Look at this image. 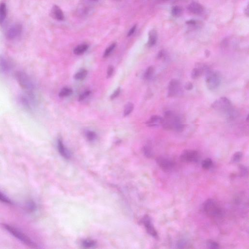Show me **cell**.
<instances>
[{"mask_svg": "<svg viewBox=\"0 0 249 249\" xmlns=\"http://www.w3.org/2000/svg\"><path fill=\"white\" fill-rule=\"evenodd\" d=\"M188 10L192 13L196 15H200L204 11L203 7L197 2H192L188 7Z\"/></svg>", "mask_w": 249, "mask_h": 249, "instance_id": "15", "label": "cell"}, {"mask_svg": "<svg viewBox=\"0 0 249 249\" xmlns=\"http://www.w3.org/2000/svg\"><path fill=\"white\" fill-rule=\"evenodd\" d=\"M156 162L159 167L164 171H170L175 166V164L172 161L162 157H158Z\"/></svg>", "mask_w": 249, "mask_h": 249, "instance_id": "9", "label": "cell"}, {"mask_svg": "<svg viewBox=\"0 0 249 249\" xmlns=\"http://www.w3.org/2000/svg\"><path fill=\"white\" fill-rule=\"evenodd\" d=\"M25 207L29 212H33L36 211L37 208L36 203L33 200H29L26 203Z\"/></svg>", "mask_w": 249, "mask_h": 249, "instance_id": "23", "label": "cell"}, {"mask_svg": "<svg viewBox=\"0 0 249 249\" xmlns=\"http://www.w3.org/2000/svg\"><path fill=\"white\" fill-rule=\"evenodd\" d=\"M12 63L4 56H0V72L7 74L11 70Z\"/></svg>", "mask_w": 249, "mask_h": 249, "instance_id": "12", "label": "cell"}, {"mask_svg": "<svg viewBox=\"0 0 249 249\" xmlns=\"http://www.w3.org/2000/svg\"><path fill=\"white\" fill-rule=\"evenodd\" d=\"M88 49V45L86 44H83L76 47L74 50V54L80 55L86 52Z\"/></svg>", "mask_w": 249, "mask_h": 249, "instance_id": "20", "label": "cell"}, {"mask_svg": "<svg viewBox=\"0 0 249 249\" xmlns=\"http://www.w3.org/2000/svg\"><path fill=\"white\" fill-rule=\"evenodd\" d=\"M93 1H96V0H93Z\"/></svg>", "mask_w": 249, "mask_h": 249, "instance_id": "46", "label": "cell"}, {"mask_svg": "<svg viewBox=\"0 0 249 249\" xmlns=\"http://www.w3.org/2000/svg\"><path fill=\"white\" fill-rule=\"evenodd\" d=\"M86 137L88 140L90 141H94L97 138V134L94 131H88L86 133Z\"/></svg>", "mask_w": 249, "mask_h": 249, "instance_id": "31", "label": "cell"}, {"mask_svg": "<svg viewBox=\"0 0 249 249\" xmlns=\"http://www.w3.org/2000/svg\"><path fill=\"white\" fill-rule=\"evenodd\" d=\"M242 157V153L240 152H237L234 154L233 156L232 157V161L234 163L239 162L241 160Z\"/></svg>", "mask_w": 249, "mask_h": 249, "instance_id": "32", "label": "cell"}, {"mask_svg": "<svg viewBox=\"0 0 249 249\" xmlns=\"http://www.w3.org/2000/svg\"><path fill=\"white\" fill-rule=\"evenodd\" d=\"M143 151L144 155H146V156L149 158L152 156V150H151V147L149 145H147L144 147Z\"/></svg>", "mask_w": 249, "mask_h": 249, "instance_id": "33", "label": "cell"}, {"mask_svg": "<svg viewBox=\"0 0 249 249\" xmlns=\"http://www.w3.org/2000/svg\"><path fill=\"white\" fill-rule=\"evenodd\" d=\"M186 23V24H189V25H195L196 24V21L195 20H190L187 21Z\"/></svg>", "mask_w": 249, "mask_h": 249, "instance_id": "42", "label": "cell"}, {"mask_svg": "<svg viewBox=\"0 0 249 249\" xmlns=\"http://www.w3.org/2000/svg\"><path fill=\"white\" fill-rule=\"evenodd\" d=\"M184 88L186 90L190 91L193 88V85L191 82H187L184 86Z\"/></svg>", "mask_w": 249, "mask_h": 249, "instance_id": "38", "label": "cell"}, {"mask_svg": "<svg viewBox=\"0 0 249 249\" xmlns=\"http://www.w3.org/2000/svg\"><path fill=\"white\" fill-rule=\"evenodd\" d=\"M113 72H114V67L113 66H111V65L109 66L108 68L107 77V78H109V77H111L112 75H113Z\"/></svg>", "mask_w": 249, "mask_h": 249, "instance_id": "36", "label": "cell"}, {"mask_svg": "<svg viewBox=\"0 0 249 249\" xmlns=\"http://www.w3.org/2000/svg\"><path fill=\"white\" fill-rule=\"evenodd\" d=\"M210 53L209 51L207 50H206V51H205V56H206V57H208L210 56Z\"/></svg>", "mask_w": 249, "mask_h": 249, "instance_id": "43", "label": "cell"}, {"mask_svg": "<svg viewBox=\"0 0 249 249\" xmlns=\"http://www.w3.org/2000/svg\"><path fill=\"white\" fill-rule=\"evenodd\" d=\"M168 88L167 97H177L182 93L181 84L179 80L177 79L171 80L169 83Z\"/></svg>", "mask_w": 249, "mask_h": 249, "instance_id": "7", "label": "cell"}, {"mask_svg": "<svg viewBox=\"0 0 249 249\" xmlns=\"http://www.w3.org/2000/svg\"><path fill=\"white\" fill-rule=\"evenodd\" d=\"M142 222L143 223L147 233L154 238H157L158 237V234L153 226L151 223V220L149 216H146L144 217L142 220Z\"/></svg>", "mask_w": 249, "mask_h": 249, "instance_id": "10", "label": "cell"}, {"mask_svg": "<svg viewBox=\"0 0 249 249\" xmlns=\"http://www.w3.org/2000/svg\"><path fill=\"white\" fill-rule=\"evenodd\" d=\"M232 106V103L229 99L225 97H222L216 100L211 106L216 110L229 111Z\"/></svg>", "mask_w": 249, "mask_h": 249, "instance_id": "6", "label": "cell"}, {"mask_svg": "<svg viewBox=\"0 0 249 249\" xmlns=\"http://www.w3.org/2000/svg\"><path fill=\"white\" fill-rule=\"evenodd\" d=\"M240 171H241V174L242 175H243V176H245V175L247 174L248 170L247 169L246 167H245L244 166H240Z\"/></svg>", "mask_w": 249, "mask_h": 249, "instance_id": "39", "label": "cell"}, {"mask_svg": "<svg viewBox=\"0 0 249 249\" xmlns=\"http://www.w3.org/2000/svg\"><path fill=\"white\" fill-rule=\"evenodd\" d=\"M22 31V27L20 24H16L11 27L7 31V38L9 40H13L19 36Z\"/></svg>", "mask_w": 249, "mask_h": 249, "instance_id": "11", "label": "cell"}, {"mask_svg": "<svg viewBox=\"0 0 249 249\" xmlns=\"http://www.w3.org/2000/svg\"><path fill=\"white\" fill-rule=\"evenodd\" d=\"M0 201H1V203H4L11 205V206L13 204V201L1 191H0Z\"/></svg>", "mask_w": 249, "mask_h": 249, "instance_id": "27", "label": "cell"}, {"mask_svg": "<svg viewBox=\"0 0 249 249\" xmlns=\"http://www.w3.org/2000/svg\"><path fill=\"white\" fill-rule=\"evenodd\" d=\"M183 10L180 7L174 6L171 10V13L174 17H179L182 15Z\"/></svg>", "mask_w": 249, "mask_h": 249, "instance_id": "28", "label": "cell"}, {"mask_svg": "<svg viewBox=\"0 0 249 249\" xmlns=\"http://www.w3.org/2000/svg\"><path fill=\"white\" fill-rule=\"evenodd\" d=\"M82 245L85 248H93L96 246V242L94 240L85 239L82 241Z\"/></svg>", "mask_w": 249, "mask_h": 249, "instance_id": "26", "label": "cell"}, {"mask_svg": "<svg viewBox=\"0 0 249 249\" xmlns=\"http://www.w3.org/2000/svg\"><path fill=\"white\" fill-rule=\"evenodd\" d=\"M57 149L60 154L63 158L66 159H69L71 158V155L70 152L64 145L61 139H58L57 141Z\"/></svg>", "mask_w": 249, "mask_h": 249, "instance_id": "13", "label": "cell"}, {"mask_svg": "<svg viewBox=\"0 0 249 249\" xmlns=\"http://www.w3.org/2000/svg\"><path fill=\"white\" fill-rule=\"evenodd\" d=\"M248 120H249V115H248V116H247V118H246V121H247V122H248Z\"/></svg>", "mask_w": 249, "mask_h": 249, "instance_id": "44", "label": "cell"}, {"mask_svg": "<svg viewBox=\"0 0 249 249\" xmlns=\"http://www.w3.org/2000/svg\"><path fill=\"white\" fill-rule=\"evenodd\" d=\"M163 118L162 126L165 130L181 133L185 128L182 118L173 111H166Z\"/></svg>", "mask_w": 249, "mask_h": 249, "instance_id": "1", "label": "cell"}, {"mask_svg": "<svg viewBox=\"0 0 249 249\" xmlns=\"http://www.w3.org/2000/svg\"><path fill=\"white\" fill-rule=\"evenodd\" d=\"M155 72V68L153 66H150L147 68L144 74V78L146 80H150Z\"/></svg>", "mask_w": 249, "mask_h": 249, "instance_id": "21", "label": "cell"}, {"mask_svg": "<svg viewBox=\"0 0 249 249\" xmlns=\"http://www.w3.org/2000/svg\"><path fill=\"white\" fill-rule=\"evenodd\" d=\"M87 71L85 69H81L74 75V78L76 80H83L87 75Z\"/></svg>", "mask_w": 249, "mask_h": 249, "instance_id": "22", "label": "cell"}, {"mask_svg": "<svg viewBox=\"0 0 249 249\" xmlns=\"http://www.w3.org/2000/svg\"><path fill=\"white\" fill-rule=\"evenodd\" d=\"M163 1H166V0H163Z\"/></svg>", "mask_w": 249, "mask_h": 249, "instance_id": "45", "label": "cell"}, {"mask_svg": "<svg viewBox=\"0 0 249 249\" xmlns=\"http://www.w3.org/2000/svg\"><path fill=\"white\" fill-rule=\"evenodd\" d=\"M115 46H116V43H113L112 44H111L110 46L108 47L106 49V50H105V52H104L103 57H108L110 56V55L111 54L112 51L113 50V49L115 48Z\"/></svg>", "mask_w": 249, "mask_h": 249, "instance_id": "30", "label": "cell"}, {"mask_svg": "<svg viewBox=\"0 0 249 249\" xmlns=\"http://www.w3.org/2000/svg\"><path fill=\"white\" fill-rule=\"evenodd\" d=\"M205 76L206 85L209 90H215L220 86L221 75L220 72L209 69L205 73Z\"/></svg>", "mask_w": 249, "mask_h": 249, "instance_id": "4", "label": "cell"}, {"mask_svg": "<svg viewBox=\"0 0 249 249\" xmlns=\"http://www.w3.org/2000/svg\"><path fill=\"white\" fill-rule=\"evenodd\" d=\"M180 160L185 163H196L199 159V153L194 150H186L180 155Z\"/></svg>", "mask_w": 249, "mask_h": 249, "instance_id": "8", "label": "cell"}, {"mask_svg": "<svg viewBox=\"0 0 249 249\" xmlns=\"http://www.w3.org/2000/svg\"><path fill=\"white\" fill-rule=\"evenodd\" d=\"M209 248L211 249H217L219 248V244L214 241H210L208 243Z\"/></svg>", "mask_w": 249, "mask_h": 249, "instance_id": "37", "label": "cell"}, {"mask_svg": "<svg viewBox=\"0 0 249 249\" xmlns=\"http://www.w3.org/2000/svg\"><path fill=\"white\" fill-rule=\"evenodd\" d=\"M7 15V7L4 3H0V24L3 23Z\"/></svg>", "mask_w": 249, "mask_h": 249, "instance_id": "19", "label": "cell"}, {"mask_svg": "<svg viewBox=\"0 0 249 249\" xmlns=\"http://www.w3.org/2000/svg\"><path fill=\"white\" fill-rule=\"evenodd\" d=\"M73 93L72 89L70 88L64 87L61 89L59 93V96L61 97H68L72 94Z\"/></svg>", "mask_w": 249, "mask_h": 249, "instance_id": "24", "label": "cell"}, {"mask_svg": "<svg viewBox=\"0 0 249 249\" xmlns=\"http://www.w3.org/2000/svg\"><path fill=\"white\" fill-rule=\"evenodd\" d=\"M204 210L206 214L212 217H220L223 215L222 208L212 199H209L204 203Z\"/></svg>", "mask_w": 249, "mask_h": 249, "instance_id": "5", "label": "cell"}, {"mask_svg": "<svg viewBox=\"0 0 249 249\" xmlns=\"http://www.w3.org/2000/svg\"><path fill=\"white\" fill-rule=\"evenodd\" d=\"M91 91H85L84 92L81 94L79 97V98H78L79 101H83L86 99L88 97H89V95L91 94Z\"/></svg>", "mask_w": 249, "mask_h": 249, "instance_id": "34", "label": "cell"}, {"mask_svg": "<svg viewBox=\"0 0 249 249\" xmlns=\"http://www.w3.org/2000/svg\"><path fill=\"white\" fill-rule=\"evenodd\" d=\"M15 77L20 87L26 94H35V86L33 80L24 72L19 71L15 74Z\"/></svg>", "mask_w": 249, "mask_h": 249, "instance_id": "3", "label": "cell"}, {"mask_svg": "<svg viewBox=\"0 0 249 249\" xmlns=\"http://www.w3.org/2000/svg\"><path fill=\"white\" fill-rule=\"evenodd\" d=\"M157 41V34L156 31L152 30L149 32V41L147 45L149 47H152L156 43Z\"/></svg>", "mask_w": 249, "mask_h": 249, "instance_id": "17", "label": "cell"}, {"mask_svg": "<svg viewBox=\"0 0 249 249\" xmlns=\"http://www.w3.org/2000/svg\"><path fill=\"white\" fill-rule=\"evenodd\" d=\"M134 109V105L133 103L129 102L127 104H126L124 110V115L125 116H127V115L130 114Z\"/></svg>", "mask_w": 249, "mask_h": 249, "instance_id": "25", "label": "cell"}, {"mask_svg": "<svg viewBox=\"0 0 249 249\" xmlns=\"http://www.w3.org/2000/svg\"><path fill=\"white\" fill-rule=\"evenodd\" d=\"M121 89L120 88H118L113 93V94H111L110 97L111 99H114V98H116L119 95L120 93Z\"/></svg>", "mask_w": 249, "mask_h": 249, "instance_id": "35", "label": "cell"}, {"mask_svg": "<svg viewBox=\"0 0 249 249\" xmlns=\"http://www.w3.org/2000/svg\"><path fill=\"white\" fill-rule=\"evenodd\" d=\"M1 225V226L3 227L7 232H8L10 234L13 236L14 237L19 240V241L25 245L30 248H38L36 243H35L29 236L25 235L23 232H21V231L9 224L2 223Z\"/></svg>", "mask_w": 249, "mask_h": 249, "instance_id": "2", "label": "cell"}, {"mask_svg": "<svg viewBox=\"0 0 249 249\" xmlns=\"http://www.w3.org/2000/svg\"><path fill=\"white\" fill-rule=\"evenodd\" d=\"M51 13L53 17L56 20L62 21L64 19V15L62 11L57 5H54L51 11Z\"/></svg>", "mask_w": 249, "mask_h": 249, "instance_id": "16", "label": "cell"}, {"mask_svg": "<svg viewBox=\"0 0 249 249\" xmlns=\"http://www.w3.org/2000/svg\"><path fill=\"white\" fill-rule=\"evenodd\" d=\"M163 118L159 115H153L150 119L146 122V124L149 127H156L162 125Z\"/></svg>", "mask_w": 249, "mask_h": 249, "instance_id": "14", "label": "cell"}, {"mask_svg": "<svg viewBox=\"0 0 249 249\" xmlns=\"http://www.w3.org/2000/svg\"><path fill=\"white\" fill-rule=\"evenodd\" d=\"M212 164H213V162L211 160V159L209 158H207L204 160L203 162H202V167L203 168H204L205 169H208L210 168H211L212 166Z\"/></svg>", "mask_w": 249, "mask_h": 249, "instance_id": "29", "label": "cell"}, {"mask_svg": "<svg viewBox=\"0 0 249 249\" xmlns=\"http://www.w3.org/2000/svg\"><path fill=\"white\" fill-rule=\"evenodd\" d=\"M203 74V70L200 64H199L196 68H194L191 72V77L193 80H196L200 77Z\"/></svg>", "mask_w": 249, "mask_h": 249, "instance_id": "18", "label": "cell"}, {"mask_svg": "<svg viewBox=\"0 0 249 249\" xmlns=\"http://www.w3.org/2000/svg\"><path fill=\"white\" fill-rule=\"evenodd\" d=\"M136 27L137 25L136 24H135V25H134V26H133V27L130 29V30L129 31V33L127 34V37H130V36H131L133 34V33H134L135 30H136Z\"/></svg>", "mask_w": 249, "mask_h": 249, "instance_id": "40", "label": "cell"}, {"mask_svg": "<svg viewBox=\"0 0 249 249\" xmlns=\"http://www.w3.org/2000/svg\"><path fill=\"white\" fill-rule=\"evenodd\" d=\"M164 55H165V53H164V51L161 50L158 53L157 57H158V59H161V58L164 57Z\"/></svg>", "mask_w": 249, "mask_h": 249, "instance_id": "41", "label": "cell"}]
</instances>
